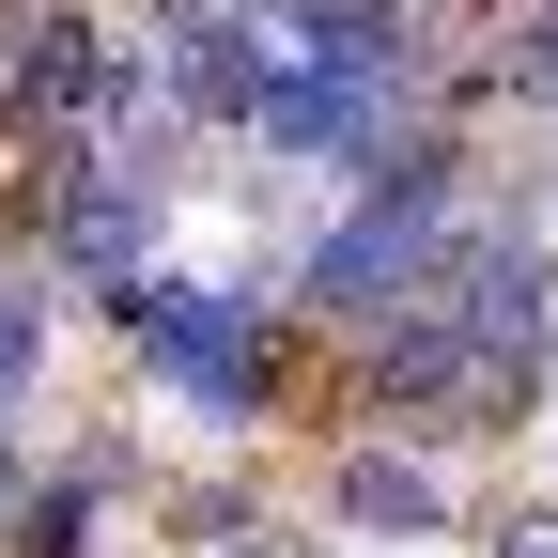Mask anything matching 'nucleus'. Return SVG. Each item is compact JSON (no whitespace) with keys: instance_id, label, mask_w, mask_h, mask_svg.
<instances>
[{"instance_id":"f257e3e1","label":"nucleus","mask_w":558,"mask_h":558,"mask_svg":"<svg viewBox=\"0 0 558 558\" xmlns=\"http://www.w3.org/2000/svg\"><path fill=\"white\" fill-rule=\"evenodd\" d=\"M450 264H465V202H450V171H403V186H373L357 218L311 248V311L357 326V341H388V326H418V311L450 295Z\"/></svg>"},{"instance_id":"f03ea898","label":"nucleus","mask_w":558,"mask_h":558,"mask_svg":"<svg viewBox=\"0 0 558 558\" xmlns=\"http://www.w3.org/2000/svg\"><path fill=\"white\" fill-rule=\"evenodd\" d=\"M32 218L62 248V279H94V295H124V279H156V171H124V156H62L32 186Z\"/></svg>"},{"instance_id":"7ed1b4c3","label":"nucleus","mask_w":558,"mask_h":558,"mask_svg":"<svg viewBox=\"0 0 558 558\" xmlns=\"http://www.w3.org/2000/svg\"><path fill=\"white\" fill-rule=\"evenodd\" d=\"M124 326H140V357H156L186 403H264V341H248V295H186V279H124L109 295Z\"/></svg>"},{"instance_id":"20e7f679","label":"nucleus","mask_w":558,"mask_h":558,"mask_svg":"<svg viewBox=\"0 0 558 558\" xmlns=\"http://www.w3.org/2000/svg\"><path fill=\"white\" fill-rule=\"evenodd\" d=\"M94 94H109V32L62 16V0H32L16 32H0V109L32 140H94Z\"/></svg>"},{"instance_id":"39448f33","label":"nucleus","mask_w":558,"mask_h":558,"mask_svg":"<svg viewBox=\"0 0 558 558\" xmlns=\"http://www.w3.org/2000/svg\"><path fill=\"white\" fill-rule=\"evenodd\" d=\"M248 32H264V78L279 62H357V78H403L418 62L403 0H248Z\"/></svg>"},{"instance_id":"423d86ee","label":"nucleus","mask_w":558,"mask_h":558,"mask_svg":"<svg viewBox=\"0 0 558 558\" xmlns=\"http://www.w3.org/2000/svg\"><path fill=\"white\" fill-rule=\"evenodd\" d=\"M341 512H357V527H435V481H418V465H388V450H357V465H341Z\"/></svg>"},{"instance_id":"0eeeda50","label":"nucleus","mask_w":558,"mask_h":558,"mask_svg":"<svg viewBox=\"0 0 558 558\" xmlns=\"http://www.w3.org/2000/svg\"><path fill=\"white\" fill-rule=\"evenodd\" d=\"M512 94L558 124V0H527V16H512Z\"/></svg>"},{"instance_id":"6e6552de","label":"nucleus","mask_w":558,"mask_h":558,"mask_svg":"<svg viewBox=\"0 0 558 558\" xmlns=\"http://www.w3.org/2000/svg\"><path fill=\"white\" fill-rule=\"evenodd\" d=\"M32 357H47V311L16 295V279H0V403H16V388H32Z\"/></svg>"},{"instance_id":"1a4fd4ad","label":"nucleus","mask_w":558,"mask_h":558,"mask_svg":"<svg viewBox=\"0 0 558 558\" xmlns=\"http://www.w3.org/2000/svg\"><path fill=\"white\" fill-rule=\"evenodd\" d=\"M16 558H78V497H47V512H32V543H16Z\"/></svg>"},{"instance_id":"9d476101","label":"nucleus","mask_w":558,"mask_h":558,"mask_svg":"<svg viewBox=\"0 0 558 558\" xmlns=\"http://www.w3.org/2000/svg\"><path fill=\"white\" fill-rule=\"evenodd\" d=\"M497 558H558V512H527V527H512V543H497Z\"/></svg>"},{"instance_id":"9b49d317","label":"nucleus","mask_w":558,"mask_h":558,"mask_svg":"<svg viewBox=\"0 0 558 558\" xmlns=\"http://www.w3.org/2000/svg\"><path fill=\"white\" fill-rule=\"evenodd\" d=\"M156 16H218V0H156Z\"/></svg>"},{"instance_id":"f8f14e48","label":"nucleus","mask_w":558,"mask_h":558,"mask_svg":"<svg viewBox=\"0 0 558 558\" xmlns=\"http://www.w3.org/2000/svg\"><path fill=\"white\" fill-rule=\"evenodd\" d=\"M233 558H295V543H233Z\"/></svg>"}]
</instances>
